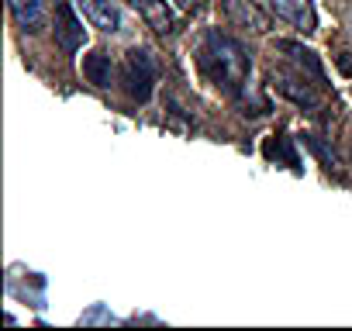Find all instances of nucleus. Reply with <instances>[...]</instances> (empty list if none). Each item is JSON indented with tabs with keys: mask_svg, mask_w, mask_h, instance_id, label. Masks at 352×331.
<instances>
[{
	"mask_svg": "<svg viewBox=\"0 0 352 331\" xmlns=\"http://www.w3.org/2000/svg\"><path fill=\"white\" fill-rule=\"evenodd\" d=\"M194 59H197L201 76H204L221 97H228V100H235V104L245 100L249 83H252V56H249V49H245L239 38L225 35L221 28H208L204 38L197 42Z\"/></svg>",
	"mask_w": 352,
	"mask_h": 331,
	"instance_id": "nucleus-1",
	"label": "nucleus"
},
{
	"mask_svg": "<svg viewBox=\"0 0 352 331\" xmlns=\"http://www.w3.org/2000/svg\"><path fill=\"white\" fill-rule=\"evenodd\" d=\"M80 69H83V80H87L90 87H97V90L111 87V80H114V59H111L107 49H94V52H87Z\"/></svg>",
	"mask_w": 352,
	"mask_h": 331,
	"instance_id": "nucleus-9",
	"label": "nucleus"
},
{
	"mask_svg": "<svg viewBox=\"0 0 352 331\" xmlns=\"http://www.w3.org/2000/svg\"><path fill=\"white\" fill-rule=\"evenodd\" d=\"M76 4H80L83 18H87L94 28H100V32H107V35L121 32V8L114 4V0H76Z\"/></svg>",
	"mask_w": 352,
	"mask_h": 331,
	"instance_id": "nucleus-8",
	"label": "nucleus"
},
{
	"mask_svg": "<svg viewBox=\"0 0 352 331\" xmlns=\"http://www.w3.org/2000/svg\"><path fill=\"white\" fill-rule=\"evenodd\" d=\"M128 4L145 18V25L155 32V35H173L176 28V14H173V8L166 4V0H128Z\"/></svg>",
	"mask_w": 352,
	"mask_h": 331,
	"instance_id": "nucleus-7",
	"label": "nucleus"
},
{
	"mask_svg": "<svg viewBox=\"0 0 352 331\" xmlns=\"http://www.w3.org/2000/svg\"><path fill=\"white\" fill-rule=\"evenodd\" d=\"M155 80H159V62L148 49H128L124 56V66H121V90L128 93V100L135 104H145L155 90Z\"/></svg>",
	"mask_w": 352,
	"mask_h": 331,
	"instance_id": "nucleus-2",
	"label": "nucleus"
},
{
	"mask_svg": "<svg viewBox=\"0 0 352 331\" xmlns=\"http://www.w3.org/2000/svg\"><path fill=\"white\" fill-rule=\"evenodd\" d=\"M273 87H276L280 97H287L290 104L304 107L307 114H318V111H321V97H318L321 87L311 83L307 76H300L297 69H294V73H273Z\"/></svg>",
	"mask_w": 352,
	"mask_h": 331,
	"instance_id": "nucleus-4",
	"label": "nucleus"
},
{
	"mask_svg": "<svg viewBox=\"0 0 352 331\" xmlns=\"http://www.w3.org/2000/svg\"><path fill=\"white\" fill-rule=\"evenodd\" d=\"M335 66H338V73H342V76H349V80H352V52H338V56H335Z\"/></svg>",
	"mask_w": 352,
	"mask_h": 331,
	"instance_id": "nucleus-14",
	"label": "nucleus"
},
{
	"mask_svg": "<svg viewBox=\"0 0 352 331\" xmlns=\"http://www.w3.org/2000/svg\"><path fill=\"white\" fill-rule=\"evenodd\" d=\"M270 11L280 21L294 25L300 35H314L318 32V14H314L311 0H270Z\"/></svg>",
	"mask_w": 352,
	"mask_h": 331,
	"instance_id": "nucleus-6",
	"label": "nucleus"
},
{
	"mask_svg": "<svg viewBox=\"0 0 352 331\" xmlns=\"http://www.w3.org/2000/svg\"><path fill=\"white\" fill-rule=\"evenodd\" d=\"M225 8H228V14H232L239 25H252L256 32H266V28H270V21L249 4V0H225Z\"/></svg>",
	"mask_w": 352,
	"mask_h": 331,
	"instance_id": "nucleus-12",
	"label": "nucleus"
},
{
	"mask_svg": "<svg viewBox=\"0 0 352 331\" xmlns=\"http://www.w3.org/2000/svg\"><path fill=\"white\" fill-rule=\"evenodd\" d=\"M52 35H56V45H59L66 56H73V52H80V49L87 45V28H83V21L76 18V11H73L69 0H59V4H56Z\"/></svg>",
	"mask_w": 352,
	"mask_h": 331,
	"instance_id": "nucleus-5",
	"label": "nucleus"
},
{
	"mask_svg": "<svg viewBox=\"0 0 352 331\" xmlns=\"http://www.w3.org/2000/svg\"><path fill=\"white\" fill-rule=\"evenodd\" d=\"M304 145H307V148H311V152L321 159V166H324L328 173H338L342 159H338V152H335V148H331V145H328L321 135H304Z\"/></svg>",
	"mask_w": 352,
	"mask_h": 331,
	"instance_id": "nucleus-13",
	"label": "nucleus"
},
{
	"mask_svg": "<svg viewBox=\"0 0 352 331\" xmlns=\"http://www.w3.org/2000/svg\"><path fill=\"white\" fill-rule=\"evenodd\" d=\"M8 8H11L14 21H18L28 35L42 32V25H45V18H49V0H8Z\"/></svg>",
	"mask_w": 352,
	"mask_h": 331,
	"instance_id": "nucleus-10",
	"label": "nucleus"
},
{
	"mask_svg": "<svg viewBox=\"0 0 352 331\" xmlns=\"http://www.w3.org/2000/svg\"><path fill=\"white\" fill-rule=\"evenodd\" d=\"M176 4H180L184 11H194V8H201V0H176Z\"/></svg>",
	"mask_w": 352,
	"mask_h": 331,
	"instance_id": "nucleus-15",
	"label": "nucleus"
},
{
	"mask_svg": "<svg viewBox=\"0 0 352 331\" xmlns=\"http://www.w3.org/2000/svg\"><path fill=\"white\" fill-rule=\"evenodd\" d=\"M263 155H266L270 162H276V166H287V170L300 173V155H297V148H294V138H290L287 131H276V135H270V138L263 141Z\"/></svg>",
	"mask_w": 352,
	"mask_h": 331,
	"instance_id": "nucleus-11",
	"label": "nucleus"
},
{
	"mask_svg": "<svg viewBox=\"0 0 352 331\" xmlns=\"http://www.w3.org/2000/svg\"><path fill=\"white\" fill-rule=\"evenodd\" d=\"M300 76H307L311 83H318L321 90H328L331 83H328V76H324V66H321V56L314 52V49H307V45H300V42H294V38H276V45H273Z\"/></svg>",
	"mask_w": 352,
	"mask_h": 331,
	"instance_id": "nucleus-3",
	"label": "nucleus"
}]
</instances>
